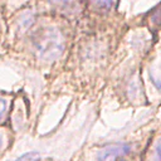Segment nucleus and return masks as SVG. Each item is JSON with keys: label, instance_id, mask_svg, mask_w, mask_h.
I'll list each match as a JSON object with an SVG mask.
<instances>
[{"label": "nucleus", "instance_id": "obj_1", "mask_svg": "<svg viewBox=\"0 0 161 161\" xmlns=\"http://www.w3.org/2000/svg\"><path fill=\"white\" fill-rule=\"evenodd\" d=\"M5 50H16L38 67L57 64L70 50L73 24L65 19L40 14L34 4L6 18Z\"/></svg>", "mask_w": 161, "mask_h": 161}, {"label": "nucleus", "instance_id": "obj_2", "mask_svg": "<svg viewBox=\"0 0 161 161\" xmlns=\"http://www.w3.org/2000/svg\"><path fill=\"white\" fill-rule=\"evenodd\" d=\"M146 143L142 137L97 145L91 148L89 161H142Z\"/></svg>", "mask_w": 161, "mask_h": 161}, {"label": "nucleus", "instance_id": "obj_3", "mask_svg": "<svg viewBox=\"0 0 161 161\" xmlns=\"http://www.w3.org/2000/svg\"><path fill=\"white\" fill-rule=\"evenodd\" d=\"M35 10L40 14H48L75 23L83 18L86 11L84 0H36Z\"/></svg>", "mask_w": 161, "mask_h": 161}, {"label": "nucleus", "instance_id": "obj_4", "mask_svg": "<svg viewBox=\"0 0 161 161\" xmlns=\"http://www.w3.org/2000/svg\"><path fill=\"white\" fill-rule=\"evenodd\" d=\"M147 77L157 93L161 94V50H153L148 59Z\"/></svg>", "mask_w": 161, "mask_h": 161}, {"label": "nucleus", "instance_id": "obj_5", "mask_svg": "<svg viewBox=\"0 0 161 161\" xmlns=\"http://www.w3.org/2000/svg\"><path fill=\"white\" fill-rule=\"evenodd\" d=\"M142 161H161V131H153L143 150Z\"/></svg>", "mask_w": 161, "mask_h": 161}, {"label": "nucleus", "instance_id": "obj_6", "mask_svg": "<svg viewBox=\"0 0 161 161\" xmlns=\"http://www.w3.org/2000/svg\"><path fill=\"white\" fill-rule=\"evenodd\" d=\"M117 0H84L86 10H92L96 13H108L114 6Z\"/></svg>", "mask_w": 161, "mask_h": 161}, {"label": "nucleus", "instance_id": "obj_7", "mask_svg": "<svg viewBox=\"0 0 161 161\" xmlns=\"http://www.w3.org/2000/svg\"><path fill=\"white\" fill-rule=\"evenodd\" d=\"M33 1L36 0H5V8H4L5 18H9L13 14L33 5Z\"/></svg>", "mask_w": 161, "mask_h": 161}, {"label": "nucleus", "instance_id": "obj_8", "mask_svg": "<svg viewBox=\"0 0 161 161\" xmlns=\"http://www.w3.org/2000/svg\"><path fill=\"white\" fill-rule=\"evenodd\" d=\"M6 35H8V24L4 13L0 11V50H5L6 47Z\"/></svg>", "mask_w": 161, "mask_h": 161}, {"label": "nucleus", "instance_id": "obj_9", "mask_svg": "<svg viewBox=\"0 0 161 161\" xmlns=\"http://www.w3.org/2000/svg\"><path fill=\"white\" fill-rule=\"evenodd\" d=\"M9 108V98L0 93V122H3L8 114Z\"/></svg>", "mask_w": 161, "mask_h": 161}, {"label": "nucleus", "instance_id": "obj_10", "mask_svg": "<svg viewBox=\"0 0 161 161\" xmlns=\"http://www.w3.org/2000/svg\"><path fill=\"white\" fill-rule=\"evenodd\" d=\"M38 157V153L35 152H31V153H25L24 156H21L18 161H35Z\"/></svg>", "mask_w": 161, "mask_h": 161}, {"label": "nucleus", "instance_id": "obj_11", "mask_svg": "<svg viewBox=\"0 0 161 161\" xmlns=\"http://www.w3.org/2000/svg\"><path fill=\"white\" fill-rule=\"evenodd\" d=\"M1 143H3V133L0 132V146H1Z\"/></svg>", "mask_w": 161, "mask_h": 161}]
</instances>
